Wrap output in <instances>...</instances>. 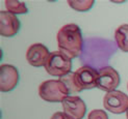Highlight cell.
Returning <instances> with one entry per match:
<instances>
[{"instance_id":"obj_1","label":"cell","mask_w":128,"mask_h":119,"mask_svg":"<svg viewBox=\"0 0 128 119\" xmlns=\"http://www.w3.org/2000/svg\"><path fill=\"white\" fill-rule=\"evenodd\" d=\"M58 51L65 53L69 58H76L82 52V34L78 25L66 24L56 34Z\"/></svg>"},{"instance_id":"obj_2","label":"cell","mask_w":128,"mask_h":119,"mask_svg":"<svg viewBox=\"0 0 128 119\" xmlns=\"http://www.w3.org/2000/svg\"><path fill=\"white\" fill-rule=\"evenodd\" d=\"M69 89L60 80H46L39 86V95L45 102L62 103L69 96Z\"/></svg>"},{"instance_id":"obj_3","label":"cell","mask_w":128,"mask_h":119,"mask_svg":"<svg viewBox=\"0 0 128 119\" xmlns=\"http://www.w3.org/2000/svg\"><path fill=\"white\" fill-rule=\"evenodd\" d=\"M45 70L50 76L62 78L71 74L72 61L71 58L60 51L51 52L45 64Z\"/></svg>"},{"instance_id":"obj_4","label":"cell","mask_w":128,"mask_h":119,"mask_svg":"<svg viewBox=\"0 0 128 119\" xmlns=\"http://www.w3.org/2000/svg\"><path fill=\"white\" fill-rule=\"evenodd\" d=\"M98 77H99L98 71H96L95 68L88 65L81 66L73 73L74 82L80 91L93 89L95 87H97Z\"/></svg>"},{"instance_id":"obj_5","label":"cell","mask_w":128,"mask_h":119,"mask_svg":"<svg viewBox=\"0 0 128 119\" xmlns=\"http://www.w3.org/2000/svg\"><path fill=\"white\" fill-rule=\"evenodd\" d=\"M103 107L114 114H123L128 111V95L123 91L114 90L103 97Z\"/></svg>"},{"instance_id":"obj_6","label":"cell","mask_w":128,"mask_h":119,"mask_svg":"<svg viewBox=\"0 0 128 119\" xmlns=\"http://www.w3.org/2000/svg\"><path fill=\"white\" fill-rule=\"evenodd\" d=\"M98 88L106 91L112 92L117 89V87L120 85V75L119 73L112 66H104L98 71Z\"/></svg>"},{"instance_id":"obj_7","label":"cell","mask_w":128,"mask_h":119,"mask_svg":"<svg viewBox=\"0 0 128 119\" xmlns=\"http://www.w3.org/2000/svg\"><path fill=\"white\" fill-rule=\"evenodd\" d=\"M18 68L12 64L0 65V90L1 92H10L16 88L19 83Z\"/></svg>"},{"instance_id":"obj_8","label":"cell","mask_w":128,"mask_h":119,"mask_svg":"<svg viewBox=\"0 0 128 119\" xmlns=\"http://www.w3.org/2000/svg\"><path fill=\"white\" fill-rule=\"evenodd\" d=\"M50 52L48 48L43 45V43L36 42L32 43L26 51V60L27 62L34 67H41L45 66L48 60Z\"/></svg>"},{"instance_id":"obj_9","label":"cell","mask_w":128,"mask_h":119,"mask_svg":"<svg viewBox=\"0 0 128 119\" xmlns=\"http://www.w3.org/2000/svg\"><path fill=\"white\" fill-rule=\"evenodd\" d=\"M21 23L16 15L8 10L0 11V34L4 37H12L20 30Z\"/></svg>"},{"instance_id":"obj_10","label":"cell","mask_w":128,"mask_h":119,"mask_svg":"<svg viewBox=\"0 0 128 119\" xmlns=\"http://www.w3.org/2000/svg\"><path fill=\"white\" fill-rule=\"evenodd\" d=\"M62 104L64 112L73 119H82L86 113V103L79 96L69 95Z\"/></svg>"},{"instance_id":"obj_11","label":"cell","mask_w":128,"mask_h":119,"mask_svg":"<svg viewBox=\"0 0 128 119\" xmlns=\"http://www.w3.org/2000/svg\"><path fill=\"white\" fill-rule=\"evenodd\" d=\"M114 40L123 52H128V24H123L114 31Z\"/></svg>"},{"instance_id":"obj_12","label":"cell","mask_w":128,"mask_h":119,"mask_svg":"<svg viewBox=\"0 0 128 119\" xmlns=\"http://www.w3.org/2000/svg\"><path fill=\"white\" fill-rule=\"evenodd\" d=\"M4 4H5L6 10L14 15H24L28 12L26 4L23 1H19V0H6Z\"/></svg>"},{"instance_id":"obj_13","label":"cell","mask_w":128,"mask_h":119,"mask_svg":"<svg viewBox=\"0 0 128 119\" xmlns=\"http://www.w3.org/2000/svg\"><path fill=\"white\" fill-rule=\"evenodd\" d=\"M95 1L94 0H74V1H68V4L71 8L77 11H86L90 10Z\"/></svg>"},{"instance_id":"obj_14","label":"cell","mask_w":128,"mask_h":119,"mask_svg":"<svg viewBox=\"0 0 128 119\" xmlns=\"http://www.w3.org/2000/svg\"><path fill=\"white\" fill-rule=\"evenodd\" d=\"M60 80L62 81L64 83L66 84V86L68 87V89H69V91H70V92H72V93H77V92H80V90L78 89V87L76 86V84H75V82H74L73 73L69 74L68 76H66V77L60 78Z\"/></svg>"},{"instance_id":"obj_15","label":"cell","mask_w":128,"mask_h":119,"mask_svg":"<svg viewBox=\"0 0 128 119\" xmlns=\"http://www.w3.org/2000/svg\"><path fill=\"white\" fill-rule=\"evenodd\" d=\"M88 119H108V116L106 112H104L103 110L97 109L90 112L88 115Z\"/></svg>"},{"instance_id":"obj_16","label":"cell","mask_w":128,"mask_h":119,"mask_svg":"<svg viewBox=\"0 0 128 119\" xmlns=\"http://www.w3.org/2000/svg\"><path fill=\"white\" fill-rule=\"evenodd\" d=\"M50 119H73V118L67 115L65 112H55V113L50 117Z\"/></svg>"},{"instance_id":"obj_17","label":"cell","mask_w":128,"mask_h":119,"mask_svg":"<svg viewBox=\"0 0 128 119\" xmlns=\"http://www.w3.org/2000/svg\"><path fill=\"white\" fill-rule=\"evenodd\" d=\"M126 118H127V119H128V111H127V112H126Z\"/></svg>"},{"instance_id":"obj_18","label":"cell","mask_w":128,"mask_h":119,"mask_svg":"<svg viewBox=\"0 0 128 119\" xmlns=\"http://www.w3.org/2000/svg\"><path fill=\"white\" fill-rule=\"evenodd\" d=\"M127 89H128V83H127Z\"/></svg>"}]
</instances>
